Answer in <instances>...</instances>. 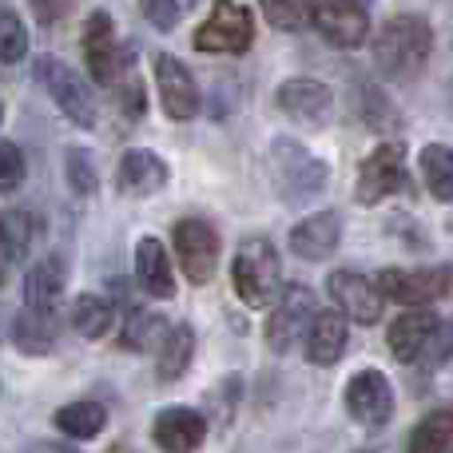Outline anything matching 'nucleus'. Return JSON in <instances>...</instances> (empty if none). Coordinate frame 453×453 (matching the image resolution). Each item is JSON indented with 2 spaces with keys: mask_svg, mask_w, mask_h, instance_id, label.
I'll return each instance as SVG.
<instances>
[{
  "mask_svg": "<svg viewBox=\"0 0 453 453\" xmlns=\"http://www.w3.org/2000/svg\"><path fill=\"white\" fill-rule=\"evenodd\" d=\"M406 183H410V175H406V148H402L398 140H386V143H378L366 159H362L354 196H358V203L374 207V203H382L386 196L406 191Z\"/></svg>",
  "mask_w": 453,
  "mask_h": 453,
  "instance_id": "6",
  "label": "nucleus"
},
{
  "mask_svg": "<svg viewBox=\"0 0 453 453\" xmlns=\"http://www.w3.org/2000/svg\"><path fill=\"white\" fill-rule=\"evenodd\" d=\"M434 330H438V314L422 311V306H410L390 326V354L398 362H418L426 354V346H430Z\"/></svg>",
  "mask_w": 453,
  "mask_h": 453,
  "instance_id": "20",
  "label": "nucleus"
},
{
  "mask_svg": "<svg viewBox=\"0 0 453 453\" xmlns=\"http://www.w3.org/2000/svg\"><path fill=\"white\" fill-rule=\"evenodd\" d=\"M111 322H116V311H111L108 298L100 295H80L76 303H72V326H76V334L84 338H104L111 330Z\"/></svg>",
  "mask_w": 453,
  "mask_h": 453,
  "instance_id": "30",
  "label": "nucleus"
},
{
  "mask_svg": "<svg viewBox=\"0 0 453 453\" xmlns=\"http://www.w3.org/2000/svg\"><path fill=\"white\" fill-rule=\"evenodd\" d=\"M314 314L319 311H314L311 287H298L295 282V287L282 290V298H274V311L266 319V342H271V350L287 354L298 338H306V326H311Z\"/></svg>",
  "mask_w": 453,
  "mask_h": 453,
  "instance_id": "11",
  "label": "nucleus"
},
{
  "mask_svg": "<svg viewBox=\"0 0 453 453\" xmlns=\"http://www.w3.org/2000/svg\"><path fill=\"white\" fill-rule=\"evenodd\" d=\"M32 234H36V226H32L28 211H0V271L20 263Z\"/></svg>",
  "mask_w": 453,
  "mask_h": 453,
  "instance_id": "28",
  "label": "nucleus"
},
{
  "mask_svg": "<svg viewBox=\"0 0 453 453\" xmlns=\"http://www.w3.org/2000/svg\"><path fill=\"white\" fill-rule=\"evenodd\" d=\"M271 164H274V183H279L282 199H290V203H303V199L319 196L326 188V164L314 159L295 140H274Z\"/></svg>",
  "mask_w": 453,
  "mask_h": 453,
  "instance_id": "3",
  "label": "nucleus"
},
{
  "mask_svg": "<svg viewBox=\"0 0 453 453\" xmlns=\"http://www.w3.org/2000/svg\"><path fill=\"white\" fill-rule=\"evenodd\" d=\"M191 354H196V330L191 326L167 330V338L159 342V362H156L159 382H175V378H183V370L191 366Z\"/></svg>",
  "mask_w": 453,
  "mask_h": 453,
  "instance_id": "25",
  "label": "nucleus"
},
{
  "mask_svg": "<svg viewBox=\"0 0 453 453\" xmlns=\"http://www.w3.org/2000/svg\"><path fill=\"white\" fill-rule=\"evenodd\" d=\"M28 52V28L16 12L0 8V64H16Z\"/></svg>",
  "mask_w": 453,
  "mask_h": 453,
  "instance_id": "32",
  "label": "nucleus"
},
{
  "mask_svg": "<svg viewBox=\"0 0 453 453\" xmlns=\"http://www.w3.org/2000/svg\"><path fill=\"white\" fill-rule=\"evenodd\" d=\"M449 354H453V322H446V326L438 322V330H434L430 346H426V362H430V366H441Z\"/></svg>",
  "mask_w": 453,
  "mask_h": 453,
  "instance_id": "37",
  "label": "nucleus"
},
{
  "mask_svg": "<svg viewBox=\"0 0 453 453\" xmlns=\"http://www.w3.org/2000/svg\"><path fill=\"white\" fill-rule=\"evenodd\" d=\"M311 24L334 48H362L370 36V16L362 0H306Z\"/></svg>",
  "mask_w": 453,
  "mask_h": 453,
  "instance_id": "8",
  "label": "nucleus"
},
{
  "mask_svg": "<svg viewBox=\"0 0 453 453\" xmlns=\"http://www.w3.org/2000/svg\"><path fill=\"white\" fill-rule=\"evenodd\" d=\"M108 426V414H104V406H96V402H72V406L56 410V430L68 434V438H96V434Z\"/></svg>",
  "mask_w": 453,
  "mask_h": 453,
  "instance_id": "29",
  "label": "nucleus"
},
{
  "mask_svg": "<svg viewBox=\"0 0 453 453\" xmlns=\"http://www.w3.org/2000/svg\"><path fill=\"white\" fill-rule=\"evenodd\" d=\"M56 314H36V311H28L24 306L20 311V319L12 322V338H16V346L20 350H28V354H48L52 350V342H56Z\"/></svg>",
  "mask_w": 453,
  "mask_h": 453,
  "instance_id": "27",
  "label": "nucleus"
},
{
  "mask_svg": "<svg viewBox=\"0 0 453 453\" xmlns=\"http://www.w3.org/2000/svg\"><path fill=\"white\" fill-rule=\"evenodd\" d=\"M279 108L287 111L290 119H298V124L306 127H322L330 119V108H334V92H330L322 80H287V84L279 88Z\"/></svg>",
  "mask_w": 453,
  "mask_h": 453,
  "instance_id": "14",
  "label": "nucleus"
},
{
  "mask_svg": "<svg viewBox=\"0 0 453 453\" xmlns=\"http://www.w3.org/2000/svg\"><path fill=\"white\" fill-rule=\"evenodd\" d=\"M151 438H156V446L164 453H196L207 438V422H203V414H196V410L175 406V410H164V414L156 418Z\"/></svg>",
  "mask_w": 453,
  "mask_h": 453,
  "instance_id": "16",
  "label": "nucleus"
},
{
  "mask_svg": "<svg viewBox=\"0 0 453 453\" xmlns=\"http://www.w3.org/2000/svg\"><path fill=\"white\" fill-rule=\"evenodd\" d=\"M346 354V314L342 311H319L306 326V358L314 366H334Z\"/></svg>",
  "mask_w": 453,
  "mask_h": 453,
  "instance_id": "21",
  "label": "nucleus"
},
{
  "mask_svg": "<svg viewBox=\"0 0 453 453\" xmlns=\"http://www.w3.org/2000/svg\"><path fill=\"white\" fill-rule=\"evenodd\" d=\"M135 279L148 290L151 298H172L175 295V274H172V258H167L164 242L159 239H140L135 247Z\"/></svg>",
  "mask_w": 453,
  "mask_h": 453,
  "instance_id": "22",
  "label": "nucleus"
},
{
  "mask_svg": "<svg viewBox=\"0 0 453 453\" xmlns=\"http://www.w3.org/2000/svg\"><path fill=\"white\" fill-rule=\"evenodd\" d=\"M258 4H263L271 28H279V32H298L306 20V8L298 0H258Z\"/></svg>",
  "mask_w": 453,
  "mask_h": 453,
  "instance_id": "35",
  "label": "nucleus"
},
{
  "mask_svg": "<svg viewBox=\"0 0 453 453\" xmlns=\"http://www.w3.org/2000/svg\"><path fill=\"white\" fill-rule=\"evenodd\" d=\"M430 52H434V28L418 12L390 16L374 36V68L394 84L422 76V68L430 64Z\"/></svg>",
  "mask_w": 453,
  "mask_h": 453,
  "instance_id": "1",
  "label": "nucleus"
},
{
  "mask_svg": "<svg viewBox=\"0 0 453 453\" xmlns=\"http://www.w3.org/2000/svg\"><path fill=\"white\" fill-rule=\"evenodd\" d=\"M354 104H358V116H362V124H366L370 132H378V135H398L402 116H398V108L386 100L382 88L358 84V92H354Z\"/></svg>",
  "mask_w": 453,
  "mask_h": 453,
  "instance_id": "24",
  "label": "nucleus"
},
{
  "mask_svg": "<svg viewBox=\"0 0 453 453\" xmlns=\"http://www.w3.org/2000/svg\"><path fill=\"white\" fill-rule=\"evenodd\" d=\"M167 338V322L159 319V314L151 311H132L124 322V334H119V342H124V350H151V346H159Z\"/></svg>",
  "mask_w": 453,
  "mask_h": 453,
  "instance_id": "31",
  "label": "nucleus"
},
{
  "mask_svg": "<svg viewBox=\"0 0 453 453\" xmlns=\"http://www.w3.org/2000/svg\"><path fill=\"white\" fill-rule=\"evenodd\" d=\"M156 88H159V100H164V111L172 119L183 124V119L199 116V84L183 60L159 52L156 56Z\"/></svg>",
  "mask_w": 453,
  "mask_h": 453,
  "instance_id": "13",
  "label": "nucleus"
},
{
  "mask_svg": "<svg viewBox=\"0 0 453 453\" xmlns=\"http://www.w3.org/2000/svg\"><path fill=\"white\" fill-rule=\"evenodd\" d=\"M338 239H342V219L334 211H319L290 231V250L306 263H322V258L334 255Z\"/></svg>",
  "mask_w": 453,
  "mask_h": 453,
  "instance_id": "18",
  "label": "nucleus"
},
{
  "mask_svg": "<svg viewBox=\"0 0 453 453\" xmlns=\"http://www.w3.org/2000/svg\"><path fill=\"white\" fill-rule=\"evenodd\" d=\"M255 40V16L239 0H215L211 16L196 28V48L215 56H242Z\"/></svg>",
  "mask_w": 453,
  "mask_h": 453,
  "instance_id": "4",
  "label": "nucleus"
},
{
  "mask_svg": "<svg viewBox=\"0 0 453 453\" xmlns=\"http://www.w3.org/2000/svg\"><path fill=\"white\" fill-rule=\"evenodd\" d=\"M453 287V266H422V271H402V266H386L378 274V290L382 298H394L402 306H430L446 298Z\"/></svg>",
  "mask_w": 453,
  "mask_h": 453,
  "instance_id": "7",
  "label": "nucleus"
},
{
  "mask_svg": "<svg viewBox=\"0 0 453 453\" xmlns=\"http://www.w3.org/2000/svg\"><path fill=\"white\" fill-rule=\"evenodd\" d=\"M32 8H36V16L44 24H52V20H60V16L68 12L72 0H32Z\"/></svg>",
  "mask_w": 453,
  "mask_h": 453,
  "instance_id": "39",
  "label": "nucleus"
},
{
  "mask_svg": "<svg viewBox=\"0 0 453 453\" xmlns=\"http://www.w3.org/2000/svg\"><path fill=\"white\" fill-rule=\"evenodd\" d=\"M326 290H330V298H334V306L350 322L374 326V322L382 319V290H378V282H370L366 274H358V271H334L326 279Z\"/></svg>",
  "mask_w": 453,
  "mask_h": 453,
  "instance_id": "12",
  "label": "nucleus"
},
{
  "mask_svg": "<svg viewBox=\"0 0 453 453\" xmlns=\"http://www.w3.org/2000/svg\"><path fill=\"white\" fill-rule=\"evenodd\" d=\"M449 446H453V410L449 406L426 414L406 438V453H446Z\"/></svg>",
  "mask_w": 453,
  "mask_h": 453,
  "instance_id": "23",
  "label": "nucleus"
},
{
  "mask_svg": "<svg viewBox=\"0 0 453 453\" xmlns=\"http://www.w3.org/2000/svg\"><path fill=\"white\" fill-rule=\"evenodd\" d=\"M167 183V164L148 148H132L124 151L116 167V188L124 196H156L159 188Z\"/></svg>",
  "mask_w": 453,
  "mask_h": 453,
  "instance_id": "19",
  "label": "nucleus"
},
{
  "mask_svg": "<svg viewBox=\"0 0 453 453\" xmlns=\"http://www.w3.org/2000/svg\"><path fill=\"white\" fill-rule=\"evenodd\" d=\"M175 242V258H180L183 274H188L196 287L215 279V266H219V234L207 219H180L172 231Z\"/></svg>",
  "mask_w": 453,
  "mask_h": 453,
  "instance_id": "9",
  "label": "nucleus"
},
{
  "mask_svg": "<svg viewBox=\"0 0 453 453\" xmlns=\"http://www.w3.org/2000/svg\"><path fill=\"white\" fill-rule=\"evenodd\" d=\"M449 453H453V449H449Z\"/></svg>",
  "mask_w": 453,
  "mask_h": 453,
  "instance_id": "43",
  "label": "nucleus"
},
{
  "mask_svg": "<svg viewBox=\"0 0 453 453\" xmlns=\"http://www.w3.org/2000/svg\"><path fill=\"white\" fill-rule=\"evenodd\" d=\"M64 282H68V266L60 255H44L24 279V306L36 314H56L64 298Z\"/></svg>",
  "mask_w": 453,
  "mask_h": 453,
  "instance_id": "17",
  "label": "nucleus"
},
{
  "mask_svg": "<svg viewBox=\"0 0 453 453\" xmlns=\"http://www.w3.org/2000/svg\"><path fill=\"white\" fill-rule=\"evenodd\" d=\"M191 8H196V0H140L143 20H148L156 32H172Z\"/></svg>",
  "mask_w": 453,
  "mask_h": 453,
  "instance_id": "33",
  "label": "nucleus"
},
{
  "mask_svg": "<svg viewBox=\"0 0 453 453\" xmlns=\"http://www.w3.org/2000/svg\"><path fill=\"white\" fill-rule=\"evenodd\" d=\"M36 80L44 84V92L52 96V104L64 111V119H72L76 127H92L96 124V100L92 88L76 76V68H68L56 56H40L36 60Z\"/></svg>",
  "mask_w": 453,
  "mask_h": 453,
  "instance_id": "5",
  "label": "nucleus"
},
{
  "mask_svg": "<svg viewBox=\"0 0 453 453\" xmlns=\"http://www.w3.org/2000/svg\"><path fill=\"white\" fill-rule=\"evenodd\" d=\"M231 282H234V295L247 306H255V311L274 306L279 287H282V263H279V250L271 247V239L242 242L231 263Z\"/></svg>",
  "mask_w": 453,
  "mask_h": 453,
  "instance_id": "2",
  "label": "nucleus"
},
{
  "mask_svg": "<svg viewBox=\"0 0 453 453\" xmlns=\"http://www.w3.org/2000/svg\"><path fill=\"white\" fill-rule=\"evenodd\" d=\"M358 453H370V449H358Z\"/></svg>",
  "mask_w": 453,
  "mask_h": 453,
  "instance_id": "42",
  "label": "nucleus"
},
{
  "mask_svg": "<svg viewBox=\"0 0 453 453\" xmlns=\"http://www.w3.org/2000/svg\"><path fill=\"white\" fill-rule=\"evenodd\" d=\"M346 410L362 426H382L394 414V390L378 370H362L346 386Z\"/></svg>",
  "mask_w": 453,
  "mask_h": 453,
  "instance_id": "15",
  "label": "nucleus"
},
{
  "mask_svg": "<svg viewBox=\"0 0 453 453\" xmlns=\"http://www.w3.org/2000/svg\"><path fill=\"white\" fill-rule=\"evenodd\" d=\"M68 183L80 191V196H92L96 191V167H92V156L84 148H72L68 151Z\"/></svg>",
  "mask_w": 453,
  "mask_h": 453,
  "instance_id": "36",
  "label": "nucleus"
},
{
  "mask_svg": "<svg viewBox=\"0 0 453 453\" xmlns=\"http://www.w3.org/2000/svg\"><path fill=\"white\" fill-rule=\"evenodd\" d=\"M119 104H124L127 116H143V88L135 80H124L119 84Z\"/></svg>",
  "mask_w": 453,
  "mask_h": 453,
  "instance_id": "38",
  "label": "nucleus"
},
{
  "mask_svg": "<svg viewBox=\"0 0 453 453\" xmlns=\"http://www.w3.org/2000/svg\"><path fill=\"white\" fill-rule=\"evenodd\" d=\"M84 60L96 84H119L127 76V52L116 44V28H111L108 12H92L84 20Z\"/></svg>",
  "mask_w": 453,
  "mask_h": 453,
  "instance_id": "10",
  "label": "nucleus"
},
{
  "mask_svg": "<svg viewBox=\"0 0 453 453\" xmlns=\"http://www.w3.org/2000/svg\"><path fill=\"white\" fill-rule=\"evenodd\" d=\"M24 453H76L72 446H60V441H36V446H28Z\"/></svg>",
  "mask_w": 453,
  "mask_h": 453,
  "instance_id": "40",
  "label": "nucleus"
},
{
  "mask_svg": "<svg viewBox=\"0 0 453 453\" xmlns=\"http://www.w3.org/2000/svg\"><path fill=\"white\" fill-rule=\"evenodd\" d=\"M422 175L438 203H453V148H446V143L422 148Z\"/></svg>",
  "mask_w": 453,
  "mask_h": 453,
  "instance_id": "26",
  "label": "nucleus"
},
{
  "mask_svg": "<svg viewBox=\"0 0 453 453\" xmlns=\"http://www.w3.org/2000/svg\"><path fill=\"white\" fill-rule=\"evenodd\" d=\"M24 172H28L24 151L16 148L12 140H0V196H12V191L24 183Z\"/></svg>",
  "mask_w": 453,
  "mask_h": 453,
  "instance_id": "34",
  "label": "nucleus"
},
{
  "mask_svg": "<svg viewBox=\"0 0 453 453\" xmlns=\"http://www.w3.org/2000/svg\"><path fill=\"white\" fill-rule=\"evenodd\" d=\"M0 119H4V100H0Z\"/></svg>",
  "mask_w": 453,
  "mask_h": 453,
  "instance_id": "41",
  "label": "nucleus"
}]
</instances>
